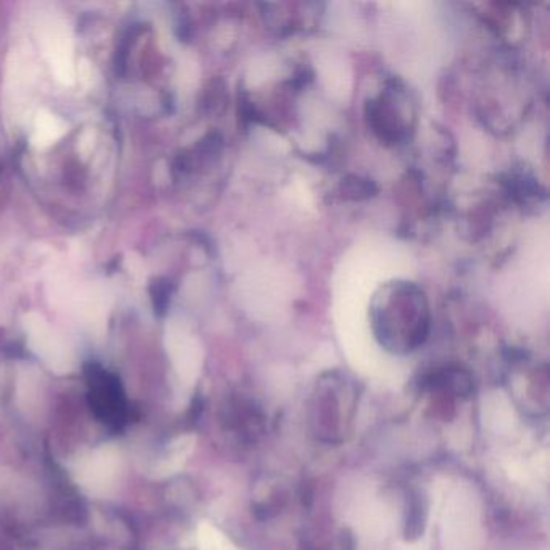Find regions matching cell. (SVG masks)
I'll list each match as a JSON object with an SVG mask.
<instances>
[{"label": "cell", "instance_id": "1", "mask_svg": "<svg viewBox=\"0 0 550 550\" xmlns=\"http://www.w3.org/2000/svg\"><path fill=\"white\" fill-rule=\"evenodd\" d=\"M121 473V458L115 447L97 449L79 468V483L94 495H106Z\"/></svg>", "mask_w": 550, "mask_h": 550}, {"label": "cell", "instance_id": "2", "mask_svg": "<svg viewBox=\"0 0 550 550\" xmlns=\"http://www.w3.org/2000/svg\"><path fill=\"white\" fill-rule=\"evenodd\" d=\"M29 346L44 362L57 373H68L73 368V355L65 342L47 326L43 318L31 317L26 323Z\"/></svg>", "mask_w": 550, "mask_h": 550}, {"label": "cell", "instance_id": "3", "mask_svg": "<svg viewBox=\"0 0 550 550\" xmlns=\"http://www.w3.org/2000/svg\"><path fill=\"white\" fill-rule=\"evenodd\" d=\"M62 124L58 123L52 115H43L39 116L38 120V128H35V136H34V144L38 145H45L49 144L50 141L57 139L58 136L62 134Z\"/></svg>", "mask_w": 550, "mask_h": 550}, {"label": "cell", "instance_id": "4", "mask_svg": "<svg viewBox=\"0 0 550 550\" xmlns=\"http://www.w3.org/2000/svg\"><path fill=\"white\" fill-rule=\"evenodd\" d=\"M344 192L347 197L352 199H366L370 197L373 192H376V187L368 180H360V177H348L344 181Z\"/></svg>", "mask_w": 550, "mask_h": 550}, {"label": "cell", "instance_id": "5", "mask_svg": "<svg viewBox=\"0 0 550 550\" xmlns=\"http://www.w3.org/2000/svg\"><path fill=\"white\" fill-rule=\"evenodd\" d=\"M423 524H424V510L422 507V500H413L410 505V513H408L407 518V528H405V534L407 537H417L419 532L423 531Z\"/></svg>", "mask_w": 550, "mask_h": 550}]
</instances>
